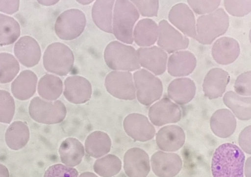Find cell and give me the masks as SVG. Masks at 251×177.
<instances>
[{
	"label": "cell",
	"mask_w": 251,
	"mask_h": 177,
	"mask_svg": "<svg viewBox=\"0 0 251 177\" xmlns=\"http://www.w3.org/2000/svg\"><path fill=\"white\" fill-rule=\"evenodd\" d=\"M182 112L177 104L167 98H164L153 104L150 108L149 118L155 126L176 123L180 121Z\"/></svg>",
	"instance_id": "10"
},
{
	"label": "cell",
	"mask_w": 251,
	"mask_h": 177,
	"mask_svg": "<svg viewBox=\"0 0 251 177\" xmlns=\"http://www.w3.org/2000/svg\"><path fill=\"white\" fill-rule=\"evenodd\" d=\"M14 54L23 66L31 68L39 63L42 53L37 41L30 36H25L15 44Z\"/></svg>",
	"instance_id": "18"
},
{
	"label": "cell",
	"mask_w": 251,
	"mask_h": 177,
	"mask_svg": "<svg viewBox=\"0 0 251 177\" xmlns=\"http://www.w3.org/2000/svg\"><path fill=\"white\" fill-rule=\"evenodd\" d=\"M111 140L105 132L97 131L90 134L85 141V150L89 155L99 158L110 151Z\"/></svg>",
	"instance_id": "29"
},
{
	"label": "cell",
	"mask_w": 251,
	"mask_h": 177,
	"mask_svg": "<svg viewBox=\"0 0 251 177\" xmlns=\"http://www.w3.org/2000/svg\"><path fill=\"white\" fill-rule=\"evenodd\" d=\"M124 170L129 177H147L151 171L149 155L141 148L130 149L125 155Z\"/></svg>",
	"instance_id": "14"
},
{
	"label": "cell",
	"mask_w": 251,
	"mask_h": 177,
	"mask_svg": "<svg viewBox=\"0 0 251 177\" xmlns=\"http://www.w3.org/2000/svg\"><path fill=\"white\" fill-rule=\"evenodd\" d=\"M251 99L244 98L233 91L226 92L223 97V102L241 120H250L251 118Z\"/></svg>",
	"instance_id": "31"
},
{
	"label": "cell",
	"mask_w": 251,
	"mask_h": 177,
	"mask_svg": "<svg viewBox=\"0 0 251 177\" xmlns=\"http://www.w3.org/2000/svg\"><path fill=\"white\" fill-rule=\"evenodd\" d=\"M37 82V76L33 72L29 70L24 71L12 83V94L18 100H29L35 93Z\"/></svg>",
	"instance_id": "25"
},
{
	"label": "cell",
	"mask_w": 251,
	"mask_h": 177,
	"mask_svg": "<svg viewBox=\"0 0 251 177\" xmlns=\"http://www.w3.org/2000/svg\"><path fill=\"white\" fill-rule=\"evenodd\" d=\"M78 172L75 168L61 164L53 165L46 171L44 177H78Z\"/></svg>",
	"instance_id": "39"
},
{
	"label": "cell",
	"mask_w": 251,
	"mask_h": 177,
	"mask_svg": "<svg viewBox=\"0 0 251 177\" xmlns=\"http://www.w3.org/2000/svg\"><path fill=\"white\" fill-rule=\"evenodd\" d=\"M79 3L83 4V5H87V4H90L91 2H93V1H78Z\"/></svg>",
	"instance_id": "48"
},
{
	"label": "cell",
	"mask_w": 251,
	"mask_h": 177,
	"mask_svg": "<svg viewBox=\"0 0 251 177\" xmlns=\"http://www.w3.org/2000/svg\"><path fill=\"white\" fill-rule=\"evenodd\" d=\"M139 18L137 8L127 0H118L115 2L113 24L115 37L129 44L133 43V30Z\"/></svg>",
	"instance_id": "2"
},
{
	"label": "cell",
	"mask_w": 251,
	"mask_h": 177,
	"mask_svg": "<svg viewBox=\"0 0 251 177\" xmlns=\"http://www.w3.org/2000/svg\"><path fill=\"white\" fill-rule=\"evenodd\" d=\"M136 6L143 17H157L159 9L158 0L151 1H141V0H132L131 1Z\"/></svg>",
	"instance_id": "40"
},
{
	"label": "cell",
	"mask_w": 251,
	"mask_h": 177,
	"mask_svg": "<svg viewBox=\"0 0 251 177\" xmlns=\"http://www.w3.org/2000/svg\"><path fill=\"white\" fill-rule=\"evenodd\" d=\"M127 135L138 142H146L152 139L156 130L146 116L139 114L127 115L123 122Z\"/></svg>",
	"instance_id": "11"
},
{
	"label": "cell",
	"mask_w": 251,
	"mask_h": 177,
	"mask_svg": "<svg viewBox=\"0 0 251 177\" xmlns=\"http://www.w3.org/2000/svg\"><path fill=\"white\" fill-rule=\"evenodd\" d=\"M245 155L236 145L225 143L219 147L213 156V177H244Z\"/></svg>",
	"instance_id": "1"
},
{
	"label": "cell",
	"mask_w": 251,
	"mask_h": 177,
	"mask_svg": "<svg viewBox=\"0 0 251 177\" xmlns=\"http://www.w3.org/2000/svg\"><path fill=\"white\" fill-rule=\"evenodd\" d=\"M226 9L230 15L234 17H243L249 14L251 10V1L250 0L245 1H225Z\"/></svg>",
	"instance_id": "37"
},
{
	"label": "cell",
	"mask_w": 251,
	"mask_h": 177,
	"mask_svg": "<svg viewBox=\"0 0 251 177\" xmlns=\"http://www.w3.org/2000/svg\"><path fill=\"white\" fill-rule=\"evenodd\" d=\"M189 5L195 13L199 15L210 14L216 11L220 6V0H213V1H188Z\"/></svg>",
	"instance_id": "38"
},
{
	"label": "cell",
	"mask_w": 251,
	"mask_h": 177,
	"mask_svg": "<svg viewBox=\"0 0 251 177\" xmlns=\"http://www.w3.org/2000/svg\"><path fill=\"white\" fill-rule=\"evenodd\" d=\"M29 112L30 117L35 122L51 125L63 122L66 116L67 109L61 101L49 102L36 97L31 101Z\"/></svg>",
	"instance_id": "6"
},
{
	"label": "cell",
	"mask_w": 251,
	"mask_h": 177,
	"mask_svg": "<svg viewBox=\"0 0 251 177\" xmlns=\"http://www.w3.org/2000/svg\"><path fill=\"white\" fill-rule=\"evenodd\" d=\"M0 177H10L9 170L4 165L0 164Z\"/></svg>",
	"instance_id": "44"
},
{
	"label": "cell",
	"mask_w": 251,
	"mask_h": 177,
	"mask_svg": "<svg viewBox=\"0 0 251 177\" xmlns=\"http://www.w3.org/2000/svg\"><path fill=\"white\" fill-rule=\"evenodd\" d=\"M104 59L107 66L115 71H134L141 68L134 48L118 41L111 42L107 46Z\"/></svg>",
	"instance_id": "4"
},
{
	"label": "cell",
	"mask_w": 251,
	"mask_h": 177,
	"mask_svg": "<svg viewBox=\"0 0 251 177\" xmlns=\"http://www.w3.org/2000/svg\"><path fill=\"white\" fill-rule=\"evenodd\" d=\"M158 37V27L152 19H142L135 27L133 37L139 46H152L156 42Z\"/></svg>",
	"instance_id": "28"
},
{
	"label": "cell",
	"mask_w": 251,
	"mask_h": 177,
	"mask_svg": "<svg viewBox=\"0 0 251 177\" xmlns=\"http://www.w3.org/2000/svg\"><path fill=\"white\" fill-rule=\"evenodd\" d=\"M197 87L192 79L177 78L173 80L168 87L169 98L179 104L188 103L195 97Z\"/></svg>",
	"instance_id": "24"
},
{
	"label": "cell",
	"mask_w": 251,
	"mask_h": 177,
	"mask_svg": "<svg viewBox=\"0 0 251 177\" xmlns=\"http://www.w3.org/2000/svg\"><path fill=\"white\" fill-rule=\"evenodd\" d=\"M169 19L183 33L197 39L195 16L186 4L180 3L174 6L170 11Z\"/></svg>",
	"instance_id": "16"
},
{
	"label": "cell",
	"mask_w": 251,
	"mask_h": 177,
	"mask_svg": "<svg viewBox=\"0 0 251 177\" xmlns=\"http://www.w3.org/2000/svg\"><path fill=\"white\" fill-rule=\"evenodd\" d=\"M86 24V16L82 11L68 10L57 18L54 26L55 34L62 40H74L81 35Z\"/></svg>",
	"instance_id": "8"
},
{
	"label": "cell",
	"mask_w": 251,
	"mask_h": 177,
	"mask_svg": "<svg viewBox=\"0 0 251 177\" xmlns=\"http://www.w3.org/2000/svg\"><path fill=\"white\" fill-rule=\"evenodd\" d=\"M38 94L48 101L57 100L63 92V82L60 78L52 75L44 76L39 80L38 86Z\"/></svg>",
	"instance_id": "32"
},
{
	"label": "cell",
	"mask_w": 251,
	"mask_h": 177,
	"mask_svg": "<svg viewBox=\"0 0 251 177\" xmlns=\"http://www.w3.org/2000/svg\"><path fill=\"white\" fill-rule=\"evenodd\" d=\"M79 177H98L97 175L92 172H85L83 173Z\"/></svg>",
	"instance_id": "46"
},
{
	"label": "cell",
	"mask_w": 251,
	"mask_h": 177,
	"mask_svg": "<svg viewBox=\"0 0 251 177\" xmlns=\"http://www.w3.org/2000/svg\"><path fill=\"white\" fill-rule=\"evenodd\" d=\"M85 148L75 138H69L64 140L59 149L62 162L66 166L74 167L82 162L85 155Z\"/></svg>",
	"instance_id": "26"
},
{
	"label": "cell",
	"mask_w": 251,
	"mask_h": 177,
	"mask_svg": "<svg viewBox=\"0 0 251 177\" xmlns=\"http://www.w3.org/2000/svg\"><path fill=\"white\" fill-rule=\"evenodd\" d=\"M58 1H39L38 2L44 5H51L57 3Z\"/></svg>",
	"instance_id": "47"
},
{
	"label": "cell",
	"mask_w": 251,
	"mask_h": 177,
	"mask_svg": "<svg viewBox=\"0 0 251 177\" xmlns=\"http://www.w3.org/2000/svg\"><path fill=\"white\" fill-rule=\"evenodd\" d=\"M63 94L71 103H85L91 98L92 86L88 80L81 76H70L65 80Z\"/></svg>",
	"instance_id": "15"
},
{
	"label": "cell",
	"mask_w": 251,
	"mask_h": 177,
	"mask_svg": "<svg viewBox=\"0 0 251 177\" xmlns=\"http://www.w3.org/2000/svg\"><path fill=\"white\" fill-rule=\"evenodd\" d=\"M245 175L246 177H251V157L249 158L246 163Z\"/></svg>",
	"instance_id": "45"
},
{
	"label": "cell",
	"mask_w": 251,
	"mask_h": 177,
	"mask_svg": "<svg viewBox=\"0 0 251 177\" xmlns=\"http://www.w3.org/2000/svg\"><path fill=\"white\" fill-rule=\"evenodd\" d=\"M240 54V47L236 40L223 37L215 42L212 47V56L217 63L228 65L232 63Z\"/></svg>",
	"instance_id": "21"
},
{
	"label": "cell",
	"mask_w": 251,
	"mask_h": 177,
	"mask_svg": "<svg viewBox=\"0 0 251 177\" xmlns=\"http://www.w3.org/2000/svg\"><path fill=\"white\" fill-rule=\"evenodd\" d=\"M158 46L169 53L185 50L189 45V39L163 20L159 23Z\"/></svg>",
	"instance_id": "12"
},
{
	"label": "cell",
	"mask_w": 251,
	"mask_h": 177,
	"mask_svg": "<svg viewBox=\"0 0 251 177\" xmlns=\"http://www.w3.org/2000/svg\"><path fill=\"white\" fill-rule=\"evenodd\" d=\"M230 81L228 72L221 68H213L209 71L203 83V91L210 100L222 97Z\"/></svg>",
	"instance_id": "19"
},
{
	"label": "cell",
	"mask_w": 251,
	"mask_h": 177,
	"mask_svg": "<svg viewBox=\"0 0 251 177\" xmlns=\"http://www.w3.org/2000/svg\"><path fill=\"white\" fill-rule=\"evenodd\" d=\"M21 35V26L15 19L0 14V46L15 43Z\"/></svg>",
	"instance_id": "33"
},
{
	"label": "cell",
	"mask_w": 251,
	"mask_h": 177,
	"mask_svg": "<svg viewBox=\"0 0 251 177\" xmlns=\"http://www.w3.org/2000/svg\"><path fill=\"white\" fill-rule=\"evenodd\" d=\"M197 59L189 51H177L168 61V72L174 77H183L193 73L197 66Z\"/></svg>",
	"instance_id": "22"
},
{
	"label": "cell",
	"mask_w": 251,
	"mask_h": 177,
	"mask_svg": "<svg viewBox=\"0 0 251 177\" xmlns=\"http://www.w3.org/2000/svg\"><path fill=\"white\" fill-rule=\"evenodd\" d=\"M139 63L143 67L159 76L166 70L167 54L157 46L139 48L137 51Z\"/></svg>",
	"instance_id": "17"
},
{
	"label": "cell",
	"mask_w": 251,
	"mask_h": 177,
	"mask_svg": "<svg viewBox=\"0 0 251 177\" xmlns=\"http://www.w3.org/2000/svg\"><path fill=\"white\" fill-rule=\"evenodd\" d=\"M234 90L238 95L250 96L251 90V71L239 76L234 83Z\"/></svg>",
	"instance_id": "41"
},
{
	"label": "cell",
	"mask_w": 251,
	"mask_h": 177,
	"mask_svg": "<svg viewBox=\"0 0 251 177\" xmlns=\"http://www.w3.org/2000/svg\"><path fill=\"white\" fill-rule=\"evenodd\" d=\"M19 71V63L13 55L7 53H0V83L11 82Z\"/></svg>",
	"instance_id": "35"
},
{
	"label": "cell",
	"mask_w": 251,
	"mask_h": 177,
	"mask_svg": "<svg viewBox=\"0 0 251 177\" xmlns=\"http://www.w3.org/2000/svg\"><path fill=\"white\" fill-rule=\"evenodd\" d=\"M122 162L117 156L108 154L96 161L94 170L96 174L102 177L116 176L122 170Z\"/></svg>",
	"instance_id": "34"
},
{
	"label": "cell",
	"mask_w": 251,
	"mask_h": 177,
	"mask_svg": "<svg viewBox=\"0 0 251 177\" xmlns=\"http://www.w3.org/2000/svg\"><path fill=\"white\" fill-rule=\"evenodd\" d=\"M135 86L138 101L150 106L160 99L163 93L161 80L149 71L141 70L134 74Z\"/></svg>",
	"instance_id": "7"
},
{
	"label": "cell",
	"mask_w": 251,
	"mask_h": 177,
	"mask_svg": "<svg viewBox=\"0 0 251 177\" xmlns=\"http://www.w3.org/2000/svg\"><path fill=\"white\" fill-rule=\"evenodd\" d=\"M30 132L27 125L22 122H15L8 127L5 141L8 147L12 150H22L28 143Z\"/></svg>",
	"instance_id": "30"
},
{
	"label": "cell",
	"mask_w": 251,
	"mask_h": 177,
	"mask_svg": "<svg viewBox=\"0 0 251 177\" xmlns=\"http://www.w3.org/2000/svg\"><path fill=\"white\" fill-rule=\"evenodd\" d=\"M20 1H0V11L7 14H13L19 10Z\"/></svg>",
	"instance_id": "43"
},
{
	"label": "cell",
	"mask_w": 251,
	"mask_h": 177,
	"mask_svg": "<svg viewBox=\"0 0 251 177\" xmlns=\"http://www.w3.org/2000/svg\"><path fill=\"white\" fill-rule=\"evenodd\" d=\"M114 0H98L92 9L93 21L99 29L113 33L112 19Z\"/></svg>",
	"instance_id": "27"
},
{
	"label": "cell",
	"mask_w": 251,
	"mask_h": 177,
	"mask_svg": "<svg viewBox=\"0 0 251 177\" xmlns=\"http://www.w3.org/2000/svg\"><path fill=\"white\" fill-rule=\"evenodd\" d=\"M75 61L73 51L63 43H54L47 47L43 55V65L50 73L66 76L73 69Z\"/></svg>",
	"instance_id": "5"
},
{
	"label": "cell",
	"mask_w": 251,
	"mask_h": 177,
	"mask_svg": "<svg viewBox=\"0 0 251 177\" xmlns=\"http://www.w3.org/2000/svg\"><path fill=\"white\" fill-rule=\"evenodd\" d=\"M151 165L154 174L159 177H174L181 170L182 161L175 153L158 151L151 158Z\"/></svg>",
	"instance_id": "13"
},
{
	"label": "cell",
	"mask_w": 251,
	"mask_h": 177,
	"mask_svg": "<svg viewBox=\"0 0 251 177\" xmlns=\"http://www.w3.org/2000/svg\"><path fill=\"white\" fill-rule=\"evenodd\" d=\"M15 111V101L9 92L0 90V123L10 124Z\"/></svg>",
	"instance_id": "36"
},
{
	"label": "cell",
	"mask_w": 251,
	"mask_h": 177,
	"mask_svg": "<svg viewBox=\"0 0 251 177\" xmlns=\"http://www.w3.org/2000/svg\"><path fill=\"white\" fill-rule=\"evenodd\" d=\"M239 144L246 153L251 154V126L246 127L241 132L239 136Z\"/></svg>",
	"instance_id": "42"
},
{
	"label": "cell",
	"mask_w": 251,
	"mask_h": 177,
	"mask_svg": "<svg viewBox=\"0 0 251 177\" xmlns=\"http://www.w3.org/2000/svg\"><path fill=\"white\" fill-rule=\"evenodd\" d=\"M229 25V18L224 9H218L203 15L197 20L198 41L202 44H212L214 40L225 34Z\"/></svg>",
	"instance_id": "3"
},
{
	"label": "cell",
	"mask_w": 251,
	"mask_h": 177,
	"mask_svg": "<svg viewBox=\"0 0 251 177\" xmlns=\"http://www.w3.org/2000/svg\"><path fill=\"white\" fill-rule=\"evenodd\" d=\"M213 133L218 137L227 138L233 135L237 126V121L232 112L227 109L214 112L210 120Z\"/></svg>",
	"instance_id": "23"
},
{
	"label": "cell",
	"mask_w": 251,
	"mask_h": 177,
	"mask_svg": "<svg viewBox=\"0 0 251 177\" xmlns=\"http://www.w3.org/2000/svg\"><path fill=\"white\" fill-rule=\"evenodd\" d=\"M186 139L185 132L177 126H169L159 130L156 135V143L161 151L176 152L184 146Z\"/></svg>",
	"instance_id": "20"
},
{
	"label": "cell",
	"mask_w": 251,
	"mask_h": 177,
	"mask_svg": "<svg viewBox=\"0 0 251 177\" xmlns=\"http://www.w3.org/2000/svg\"><path fill=\"white\" fill-rule=\"evenodd\" d=\"M105 86L107 91L117 99L133 100L136 98L132 74L129 72H111L106 76Z\"/></svg>",
	"instance_id": "9"
}]
</instances>
